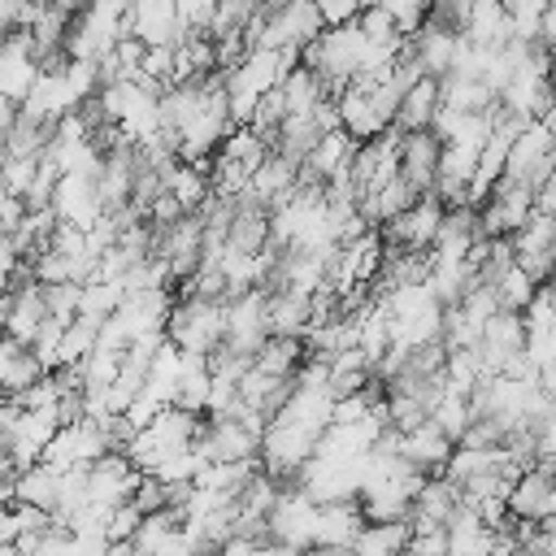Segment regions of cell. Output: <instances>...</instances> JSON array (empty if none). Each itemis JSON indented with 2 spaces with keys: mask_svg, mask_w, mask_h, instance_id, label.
Wrapping results in <instances>:
<instances>
[{
  "mask_svg": "<svg viewBox=\"0 0 556 556\" xmlns=\"http://www.w3.org/2000/svg\"><path fill=\"white\" fill-rule=\"evenodd\" d=\"M178 9V22L182 30H208V17H213V0H174Z\"/></svg>",
  "mask_w": 556,
  "mask_h": 556,
  "instance_id": "obj_35",
  "label": "cell"
},
{
  "mask_svg": "<svg viewBox=\"0 0 556 556\" xmlns=\"http://www.w3.org/2000/svg\"><path fill=\"white\" fill-rule=\"evenodd\" d=\"M313 530H317V500H308L295 482L282 486L274 508L265 513V543L282 552H304L313 547Z\"/></svg>",
  "mask_w": 556,
  "mask_h": 556,
  "instance_id": "obj_3",
  "label": "cell"
},
{
  "mask_svg": "<svg viewBox=\"0 0 556 556\" xmlns=\"http://www.w3.org/2000/svg\"><path fill=\"white\" fill-rule=\"evenodd\" d=\"M504 504L521 521L552 517L556 513V473H552V460H534L521 473H513L508 486H504Z\"/></svg>",
  "mask_w": 556,
  "mask_h": 556,
  "instance_id": "obj_5",
  "label": "cell"
},
{
  "mask_svg": "<svg viewBox=\"0 0 556 556\" xmlns=\"http://www.w3.org/2000/svg\"><path fill=\"white\" fill-rule=\"evenodd\" d=\"M135 482H139V469L130 465V456L122 447H104L96 460H87V500L91 504L113 508V504L130 500Z\"/></svg>",
  "mask_w": 556,
  "mask_h": 556,
  "instance_id": "obj_9",
  "label": "cell"
},
{
  "mask_svg": "<svg viewBox=\"0 0 556 556\" xmlns=\"http://www.w3.org/2000/svg\"><path fill=\"white\" fill-rule=\"evenodd\" d=\"M4 447H9V430L0 426V452H4Z\"/></svg>",
  "mask_w": 556,
  "mask_h": 556,
  "instance_id": "obj_41",
  "label": "cell"
},
{
  "mask_svg": "<svg viewBox=\"0 0 556 556\" xmlns=\"http://www.w3.org/2000/svg\"><path fill=\"white\" fill-rule=\"evenodd\" d=\"M39 374H43V365L35 361V352H30V348H17L13 361H9V369H4V378H0V391H4V395H17V391H26Z\"/></svg>",
  "mask_w": 556,
  "mask_h": 556,
  "instance_id": "obj_33",
  "label": "cell"
},
{
  "mask_svg": "<svg viewBox=\"0 0 556 556\" xmlns=\"http://www.w3.org/2000/svg\"><path fill=\"white\" fill-rule=\"evenodd\" d=\"M13 478V460H9V452H0V482H9Z\"/></svg>",
  "mask_w": 556,
  "mask_h": 556,
  "instance_id": "obj_40",
  "label": "cell"
},
{
  "mask_svg": "<svg viewBox=\"0 0 556 556\" xmlns=\"http://www.w3.org/2000/svg\"><path fill=\"white\" fill-rule=\"evenodd\" d=\"M195 447H200L204 460H243V456H256V452H261V430L243 426V421L230 417V413H213V417L200 426Z\"/></svg>",
  "mask_w": 556,
  "mask_h": 556,
  "instance_id": "obj_7",
  "label": "cell"
},
{
  "mask_svg": "<svg viewBox=\"0 0 556 556\" xmlns=\"http://www.w3.org/2000/svg\"><path fill=\"white\" fill-rule=\"evenodd\" d=\"M439 152H443V139H439L430 126L400 130V143H395V174H400L413 191H430L434 169H439Z\"/></svg>",
  "mask_w": 556,
  "mask_h": 556,
  "instance_id": "obj_10",
  "label": "cell"
},
{
  "mask_svg": "<svg viewBox=\"0 0 556 556\" xmlns=\"http://www.w3.org/2000/svg\"><path fill=\"white\" fill-rule=\"evenodd\" d=\"M439 104L460 109V113H491L495 109V91L473 74L447 70V74H439Z\"/></svg>",
  "mask_w": 556,
  "mask_h": 556,
  "instance_id": "obj_21",
  "label": "cell"
},
{
  "mask_svg": "<svg viewBox=\"0 0 556 556\" xmlns=\"http://www.w3.org/2000/svg\"><path fill=\"white\" fill-rule=\"evenodd\" d=\"M491 287H495V300H500V308H513V313H521V308L530 304V295H534V287H539V282H534V278H530V274H526V269L513 261V265H508V269H504V274H500Z\"/></svg>",
  "mask_w": 556,
  "mask_h": 556,
  "instance_id": "obj_30",
  "label": "cell"
},
{
  "mask_svg": "<svg viewBox=\"0 0 556 556\" xmlns=\"http://www.w3.org/2000/svg\"><path fill=\"white\" fill-rule=\"evenodd\" d=\"M104 447H109V439H104L100 421H96V417H83V421L56 426L52 439L43 443L39 460H48V465H56V469H70V465H87V460H96Z\"/></svg>",
  "mask_w": 556,
  "mask_h": 556,
  "instance_id": "obj_8",
  "label": "cell"
},
{
  "mask_svg": "<svg viewBox=\"0 0 556 556\" xmlns=\"http://www.w3.org/2000/svg\"><path fill=\"white\" fill-rule=\"evenodd\" d=\"M439 217H443V200L434 191H421L413 204H404L400 213H391L374 230H382L387 248H430V239L439 230Z\"/></svg>",
  "mask_w": 556,
  "mask_h": 556,
  "instance_id": "obj_6",
  "label": "cell"
},
{
  "mask_svg": "<svg viewBox=\"0 0 556 556\" xmlns=\"http://www.w3.org/2000/svg\"><path fill=\"white\" fill-rule=\"evenodd\" d=\"M317 4V13H321V22L326 26H339V22H352L356 17V0H313Z\"/></svg>",
  "mask_w": 556,
  "mask_h": 556,
  "instance_id": "obj_37",
  "label": "cell"
},
{
  "mask_svg": "<svg viewBox=\"0 0 556 556\" xmlns=\"http://www.w3.org/2000/svg\"><path fill=\"white\" fill-rule=\"evenodd\" d=\"M361 521H365V517H361L356 495L317 504V530H313V547H317V552H348V547H352V534L361 530Z\"/></svg>",
  "mask_w": 556,
  "mask_h": 556,
  "instance_id": "obj_14",
  "label": "cell"
},
{
  "mask_svg": "<svg viewBox=\"0 0 556 556\" xmlns=\"http://www.w3.org/2000/svg\"><path fill=\"white\" fill-rule=\"evenodd\" d=\"M408 543V517H391V521H361V530L352 534L348 552H365V556H387V552H404Z\"/></svg>",
  "mask_w": 556,
  "mask_h": 556,
  "instance_id": "obj_25",
  "label": "cell"
},
{
  "mask_svg": "<svg viewBox=\"0 0 556 556\" xmlns=\"http://www.w3.org/2000/svg\"><path fill=\"white\" fill-rule=\"evenodd\" d=\"M439 109V78L434 74H417L404 91H400V104H395V117L391 126L395 130H417V126H430Z\"/></svg>",
  "mask_w": 556,
  "mask_h": 556,
  "instance_id": "obj_20",
  "label": "cell"
},
{
  "mask_svg": "<svg viewBox=\"0 0 556 556\" xmlns=\"http://www.w3.org/2000/svg\"><path fill=\"white\" fill-rule=\"evenodd\" d=\"M35 9H39L35 0H0V26L4 30H26Z\"/></svg>",
  "mask_w": 556,
  "mask_h": 556,
  "instance_id": "obj_36",
  "label": "cell"
},
{
  "mask_svg": "<svg viewBox=\"0 0 556 556\" xmlns=\"http://www.w3.org/2000/svg\"><path fill=\"white\" fill-rule=\"evenodd\" d=\"M22 343L17 339H9V334H0V378H4V369H9V361H13V352H17Z\"/></svg>",
  "mask_w": 556,
  "mask_h": 556,
  "instance_id": "obj_38",
  "label": "cell"
},
{
  "mask_svg": "<svg viewBox=\"0 0 556 556\" xmlns=\"http://www.w3.org/2000/svg\"><path fill=\"white\" fill-rule=\"evenodd\" d=\"M217 152H222V156H230V161H239V165L252 174V169H256V161L269 152V143H265V139H261V135H256L248 122H235V126L222 135Z\"/></svg>",
  "mask_w": 556,
  "mask_h": 556,
  "instance_id": "obj_28",
  "label": "cell"
},
{
  "mask_svg": "<svg viewBox=\"0 0 556 556\" xmlns=\"http://www.w3.org/2000/svg\"><path fill=\"white\" fill-rule=\"evenodd\" d=\"M126 287L117 278H87L83 291H78V313H91V317H109L117 304H122Z\"/></svg>",
  "mask_w": 556,
  "mask_h": 556,
  "instance_id": "obj_29",
  "label": "cell"
},
{
  "mask_svg": "<svg viewBox=\"0 0 556 556\" xmlns=\"http://www.w3.org/2000/svg\"><path fill=\"white\" fill-rule=\"evenodd\" d=\"M278 91H282L287 113H313V109H317V100H326V96H330L326 78H321L313 65H304V61H295V65L282 74Z\"/></svg>",
  "mask_w": 556,
  "mask_h": 556,
  "instance_id": "obj_22",
  "label": "cell"
},
{
  "mask_svg": "<svg viewBox=\"0 0 556 556\" xmlns=\"http://www.w3.org/2000/svg\"><path fill=\"white\" fill-rule=\"evenodd\" d=\"M352 148H356V139H352L343 126L321 130V135H317V143L308 148V156L300 161V174H295V178H321V182H326L334 169H348Z\"/></svg>",
  "mask_w": 556,
  "mask_h": 556,
  "instance_id": "obj_18",
  "label": "cell"
},
{
  "mask_svg": "<svg viewBox=\"0 0 556 556\" xmlns=\"http://www.w3.org/2000/svg\"><path fill=\"white\" fill-rule=\"evenodd\" d=\"M35 4H43V0H35Z\"/></svg>",
  "mask_w": 556,
  "mask_h": 556,
  "instance_id": "obj_43",
  "label": "cell"
},
{
  "mask_svg": "<svg viewBox=\"0 0 556 556\" xmlns=\"http://www.w3.org/2000/svg\"><path fill=\"white\" fill-rule=\"evenodd\" d=\"M13 117H17V100H4V96H0V139H4V130L13 126Z\"/></svg>",
  "mask_w": 556,
  "mask_h": 556,
  "instance_id": "obj_39",
  "label": "cell"
},
{
  "mask_svg": "<svg viewBox=\"0 0 556 556\" xmlns=\"http://www.w3.org/2000/svg\"><path fill=\"white\" fill-rule=\"evenodd\" d=\"M256 9H261V0H213L208 35H235V30H243Z\"/></svg>",
  "mask_w": 556,
  "mask_h": 556,
  "instance_id": "obj_32",
  "label": "cell"
},
{
  "mask_svg": "<svg viewBox=\"0 0 556 556\" xmlns=\"http://www.w3.org/2000/svg\"><path fill=\"white\" fill-rule=\"evenodd\" d=\"M552 122H526L513 143H508V156H504V178L513 182H526V187H539L543 178H552Z\"/></svg>",
  "mask_w": 556,
  "mask_h": 556,
  "instance_id": "obj_4",
  "label": "cell"
},
{
  "mask_svg": "<svg viewBox=\"0 0 556 556\" xmlns=\"http://www.w3.org/2000/svg\"><path fill=\"white\" fill-rule=\"evenodd\" d=\"M356 4H361V9H365V4H378V0H356Z\"/></svg>",
  "mask_w": 556,
  "mask_h": 556,
  "instance_id": "obj_42",
  "label": "cell"
},
{
  "mask_svg": "<svg viewBox=\"0 0 556 556\" xmlns=\"http://www.w3.org/2000/svg\"><path fill=\"white\" fill-rule=\"evenodd\" d=\"M222 330H226V300H200L191 291H182V300H174L161 321V334L174 348L200 356H208L222 343Z\"/></svg>",
  "mask_w": 556,
  "mask_h": 556,
  "instance_id": "obj_1",
  "label": "cell"
},
{
  "mask_svg": "<svg viewBox=\"0 0 556 556\" xmlns=\"http://www.w3.org/2000/svg\"><path fill=\"white\" fill-rule=\"evenodd\" d=\"M295 174H300V161H291V156H282V152H265L261 161H256V169L248 174V187H252V195L269 208V204H278L291 187H295Z\"/></svg>",
  "mask_w": 556,
  "mask_h": 556,
  "instance_id": "obj_19",
  "label": "cell"
},
{
  "mask_svg": "<svg viewBox=\"0 0 556 556\" xmlns=\"http://www.w3.org/2000/svg\"><path fill=\"white\" fill-rule=\"evenodd\" d=\"M408 48H413L417 65L439 78V74L452 70V56H456V48H460V30H452V26L434 22V17H421L417 30L408 35Z\"/></svg>",
  "mask_w": 556,
  "mask_h": 556,
  "instance_id": "obj_15",
  "label": "cell"
},
{
  "mask_svg": "<svg viewBox=\"0 0 556 556\" xmlns=\"http://www.w3.org/2000/svg\"><path fill=\"white\" fill-rule=\"evenodd\" d=\"M317 135H321V126H317L313 113H287L278 122V130L269 135V148L282 152V156H291V161H304L308 148L317 143Z\"/></svg>",
  "mask_w": 556,
  "mask_h": 556,
  "instance_id": "obj_26",
  "label": "cell"
},
{
  "mask_svg": "<svg viewBox=\"0 0 556 556\" xmlns=\"http://www.w3.org/2000/svg\"><path fill=\"white\" fill-rule=\"evenodd\" d=\"M361 52H365V35L356 30V22H339V26H321V30L300 48V61L313 65V70L326 78L330 96H334V91L356 74Z\"/></svg>",
  "mask_w": 556,
  "mask_h": 556,
  "instance_id": "obj_2",
  "label": "cell"
},
{
  "mask_svg": "<svg viewBox=\"0 0 556 556\" xmlns=\"http://www.w3.org/2000/svg\"><path fill=\"white\" fill-rule=\"evenodd\" d=\"M122 30L139 35L148 48L152 43H178L187 35L182 22H178L174 0H130L126 13H122Z\"/></svg>",
  "mask_w": 556,
  "mask_h": 556,
  "instance_id": "obj_13",
  "label": "cell"
},
{
  "mask_svg": "<svg viewBox=\"0 0 556 556\" xmlns=\"http://www.w3.org/2000/svg\"><path fill=\"white\" fill-rule=\"evenodd\" d=\"M52 213L56 222H74V226H91L104 204H100V191H96V174H56V187H52Z\"/></svg>",
  "mask_w": 556,
  "mask_h": 556,
  "instance_id": "obj_12",
  "label": "cell"
},
{
  "mask_svg": "<svg viewBox=\"0 0 556 556\" xmlns=\"http://www.w3.org/2000/svg\"><path fill=\"white\" fill-rule=\"evenodd\" d=\"M161 187L178 200V208H200L204 200H208V169L204 165H191V161H169L165 169H161Z\"/></svg>",
  "mask_w": 556,
  "mask_h": 556,
  "instance_id": "obj_23",
  "label": "cell"
},
{
  "mask_svg": "<svg viewBox=\"0 0 556 556\" xmlns=\"http://www.w3.org/2000/svg\"><path fill=\"white\" fill-rule=\"evenodd\" d=\"M356 30L365 35V43H400L404 39V30L395 26V17L382 9V4H365V9H356Z\"/></svg>",
  "mask_w": 556,
  "mask_h": 556,
  "instance_id": "obj_31",
  "label": "cell"
},
{
  "mask_svg": "<svg viewBox=\"0 0 556 556\" xmlns=\"http://www.w3.org/2000/svg\"><path fill=\"white\" fill-rule=\"evenodd\" d=\"M169 304H174L169 287H139V291H126V295H122V304H117L109 317L117 321V330H122V334H126V343H130L135 334L161 330V321H165Z\"/></svg>",
  "mask_w": 556,
  "mask_h": 556,
  "instance_id": "obj_11",
  "label": "cell"
},
{
  "mask_svg": "<svg viewBox=\"0 0 556 556\" xmlns=\"http://www.w3.org/2000/svg\"><path fill=\"white\" fill-rule=\"evenodd\" d=\"M395 452H400L408 465H417L421 473H439V469H443V460H447V452H452V439H447V434L426 417V421H417V426L400 430Z\"/></svg>",
  "mask_w": 556,
  "mask_h": 556,
  "instance_id": "obj_16",
  "label": "cell"
},
{
  "mask_svg": "<svg viewBox=\"0 0 556 556\" xmlns=\"http://www.w3.org/2000/svg\"><path fill=\"white\" fill-rule=\"evenodd\" d=\"M265 326L269 334H300L308 326V295L291 287L265 291Z\"/></svg>",
  "mask_w": 556,
  "mask_h": 556,
  "instance_id": "obj_24",
  "label": "cell"
},
{
  "mask_svg": "<svg viewBox=\"0 0 556 556\" xmlns=\"http://www.w3.org/2000/svg\"><path fill=\"white\" fill-rule=\"evenodd\" d=\"M56 486H61V469L48 465V460H35L26 469H13V478H9L13 504H30V508H43V513L56 508Z\"/></svg>",
  "mask_w": 556,
  "mask_h": 556,
  "instance_id": "obj_17",
  "label": "cell"
},
{
  "mask_svg": "<svg viewBox=\"0 0 556 556\" xmlns=\"http://www.w3.org/2000/svg\"><path fill=\"white\" fill-rule=\"evenodd\" d=\"M304 361V343L300 334H265L252 352V365L265 374H295V365Z\"/></svg>",
  "mask_w": 556,
  "mask_h": 556,
  "instance_id": "obj_27",
  "label": "cell"
},
{
  "mask_svg": "<svg viewBox=\"0 0 556 556\" xmlns=\"http://www.w3.org/2000/svg\"><path fill=\"white\" fill-rule=\"evenodd\" d=\"M43 287V304H48V317H56V321H70L74 313H78V291H83V282H39Z\"/></svg>",
  "mask_w": 556,
  "mask_h": 556,
  "instance_id": "obj_34",
  "label": "cell"
}]
</instances>
